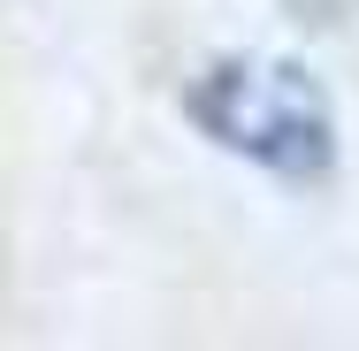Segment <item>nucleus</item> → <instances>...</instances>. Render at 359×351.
Instances as JSON below:
<instances>
[{
	"instance_id": "f257e3e1",
	"label": "nucleus",
	"mask_w": 359,
	"mask_h": 351,
	"mask_svg": "<svg viewBox=\"0 0 359 351\" xmlns=\"http://www.w3.org/2000/svg\"><path fill=\"white\" fill-rule=\"evenodd\" d=\"M184 107L222 153H237V160L283 176V184H321L329 160H337L329 99L290 62H215V69L191 76Z\"/></svg>"
}]
</instances>
